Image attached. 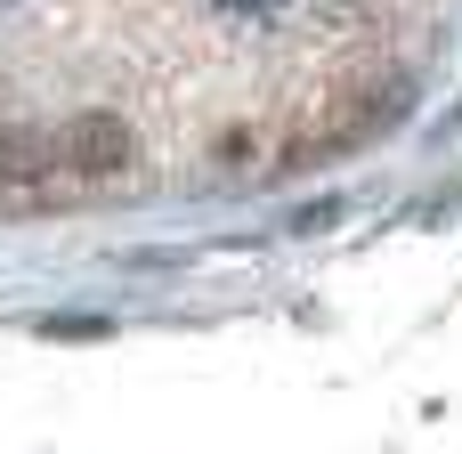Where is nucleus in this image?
<instances>
[{
  "mask_svg": "<svg viewBox=\"0 0 462 454\" xmlns=\"http://www.w3.org/2000/svg\"><path fill=\"white\" fill-rule=\"evenodd\" d=\"M57 171V130H0V187H32Z\"/></svg>",
  "mask_w": 462,
  "mask_h": 454,
  "instance_id": "nucleus-2",
  "label": "nucleus"
},
{
  "mask_svg": "<svg viewBox=\"0 0 462 454\" xmlns=\"http://www.w3.org/2000/svg\"><path fill=\"white\" fill-rule=\"evenodd\" d=\"M57 162H65V171H81V179L122 171V162H130V122H122V114H106V106L73 114V122L57 130Z\"/></svg>",
  "mask_w": 462,
  "mask_h": 454,
  "instance_id": "nucleus-1",
  "label": "nucleus"
}]
</instances>
